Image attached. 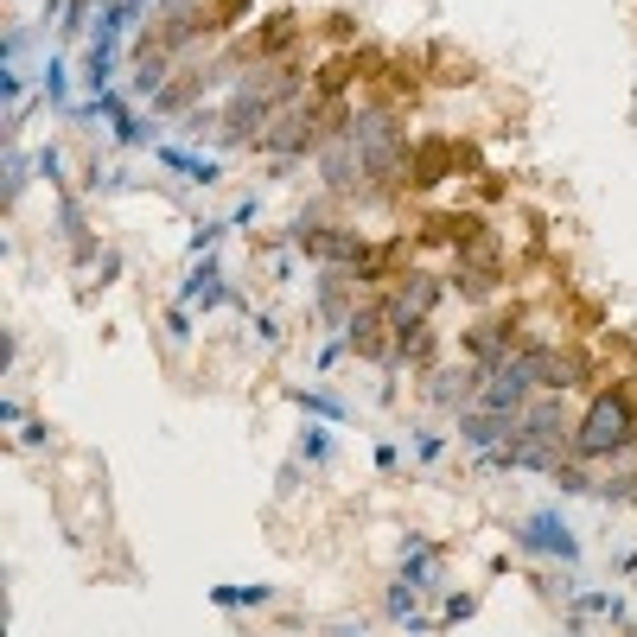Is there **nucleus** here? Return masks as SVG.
I'll return each instance as SVG.
<instances>
[{
	"mask_svg": "<svg viewBox=\"0 0 637 637\" xmlns=\"http://www.w3.org/2000/svg\"><path fill=\"white\" fill-rule=\"evenodd\" d=\"M344 344H351V351H364V357H376V364H389V357H395V325H389V313H383V306H357V313L344 319Z\"/></svg>",
	"mask_w": 637,
	"mask_h": 637,
	"instance_id": "9",
	"label": "nucleus"
},
{
	"mask_svg": "<svg viewBox=\"0 0 637 637\" xmlns=\"http://www.w3.org/2000/svg\"><path fill=\"white\" fill-rule=\"evenodd\" d=\"M325 39H344V45H351V39H357V20H351V13H332V20H325Z\"/></svg>",
	"mask_w": 637,
	"mask_h": 637,
	"instance_id": "25",
	"label": "nucleus"
},
{
	"mask_svg": "<svg viewBox=\"0 0 637 637\" xmlns=\"http://www.w3.org/2000/svg\"><path fill=\"white\" fill-rule=\"evenodd\" d=\"M415 459H421V466H440V459H446V440L434 434V427H415Z\"/></svg>",
	"mask_w": 637,
	"mask_h": 637,
	"instance_id": "21",
	"label": "nucleus"
},
{
	"mask_svg": "<svg viewBox=\"0 0 637 637\" xmlns=\"http://www.w3.org/2000/svg\"><path fill=\"white\" fill-rule=\"evenodd\" d=\"M294 45H300V13H268V20L255 26L243 45H236V58H262V64H274L281 51H294Z\"/></svg>",
	"mask_w": 637,
	"mask_h": 637,
	"instance_id": "10",
	"label": "nucleus"
},
{
	"mask_svg": "<svg viewBox=\"0 0 637 637\" xmlns=\"http://www.w3.org/2000/svg\"><path fill=\"white\" fill-rule=\"evenodd\" d=\"M122 7H128V13H141V7H147V0H122Z\"/></svg>",
	"mask_w": 637,
	"mask_h": 637,
	"instance_id": "31",
	"label": "nucleus"
},
{
	"mask_svg": "<svg viewBox=\"0 0 637 637\" xmlns=\"http://www.w3.org/2000/svg\"><path fill=\"white\" fill-rule=\"evenodd\" d=\"M179 300L192 306V313H211V306H223V300H230V287H223V262H217V255H204V262H198L192 274H185Z\"/></svg>",
	"mask_w": 637,
	"mask_h": 637,
	"instance_id": "13",
	"label": "nucleus"
},
{
	"mask_svg": "<svg viewBox=\"0 0 637 637\" xmlns=\"http://www.w3.org/2000/svg\"><path fill=\"white\" fill-rule=\"evenodd\" d=\"M255 211H262V204H255V198H243V204H236V211L223 217V223H230V230H249V223H255Z\"/></svg>",
	"mask_w": 637,
	"mask_h": 637,
	"instance_id": "27",
	"label": "nucleus"
},
{
	"mask_svg": "<svg viewBox=\"0 0 637 637\" xmlns=\"http://www.w3.org/2000/svg\"><path fill=\"white\" fill-rule=\"evenodd\" d=\"M446 574V548L427 542L421 529H402V561H395V580H408L415 593H434Z\"/></svg>",
	"mask_w": 637,
	"mask_h": 637,
	"instance_id": "8",
	"label": "nucleus"
},
{
	"mask_svg": "<svg viewBox=\"0 0 637 637\" xmlns=\"http://www.w3.org/2000/svg\"><path fill=\"white\" fill-rule=\"evenodd\" d=\"M383 612L395 618V625H408V618H421V593L408 587V580H389V593H383Z\"/></svg>",
	"mask_w": 637,
	"mask_h": 637,
	"instance_id": "18",
	"label": "nucleus"
},
{
	"mask_svg": "<svg viewBox=\"0 0 637 637\" xmlns=\"http://www.w3.org/2000/svg\"><path fill=\"white\" fill-rule=\"evenodd\" d=\"M45 102L71 109V58H45Z\"/></svg>",
	"mask_w": 637,
	"mask_h": 637,
	"instance_id": "19",
	"label": "nucleus"
},
{
	"mask_svg": "<svg viewBox=\"0 0 637 637\" xmlns=\"http://www.w3.org/2000/svg\"><path fill=\"white\" fill-rule=\"evenodd\" d=\"M166 344H172V351L192 344V313H185V306H172V313H166Z\"/></svg>",
	"mask_w": 637,
	"mask_h": 637,
	"instance_id": "23",
	"label": "nucleus"
},
{
	"mask_svg": "<svg viewBox=\"0 0 637 637\" xmlns=\"http://www.w3.org/2000/svg\"><path fill=\"white\" fill-rule=\"evenodd\" d=\"M637 446V376L599 383L574 421V459H618Z\"/></svg>",
	"mask_w": 637,
	"mask_h": 637,
	"instance_id": "3",
	"label": "nucleus"
},
{
	"mask_svg": "<svg viewBox=\"0 0 637 637\" xmlns=\"http://www.w3.org/2000/svg\"><path fill=\"white\" fill-rule=\"evenodd\" d=\"M160 160L179 172V179H192V185H217L223 179V166L211 160V153H185V147H160Z\"/></svg>",
	"mask_w": 637,
	"mask_h": 637,
	"instance_id": "14",
	"label": "nucleus"
},
{
	"mask_svg": "<svg viewBox=\"0 0 637 637\" xmlns=\"http://www.w3.org/2000/svg\"><path fill=\"white\" fill-rule=\"evenodd\" d=\"M472 612H478V593H453V599H446V612H440V631L446 625H466Z\"/></svg>",
	"mask_w": 637,
	"mask_h": 637,
	"instance_id": "22",
	"label": "nucleus"
},
{
	"mask_svg": "<svg viewBox=\"0 0 637 637\" xmlns=\"http://www.w3.org/2000/svg\"><path fill=\"white\" fill-rule=\"evenodd\" d=\"M249 13V0H204V32H230Z\"/></svg>",
	"mask_w": 637,
	"mask_h": 637,
	"instance_id": "20",
	"label": "nucleus"
},
{
	"mask_svg": "<svg viewBox=\"0 0 637 637\" xmlns=\"http://www.w3.org/2000/svg\"><path fill=\"white\" fill-rule=\"evenodd\" d=\"M421 236H427V243H440V249H478V243H491L485 217H472V211H459V217L427 211L421 217Z\"/></svg>",
	"mask_w": 637,
	"mask_h": 637,
	"instance_id": "12",
	"label": "nucleus"
},
{
	"mask_svg": "<svg viewBox=\"0 0 637 637\" xmlns=\"http://www.w3.org/2000/svg\"><path fill=\"white\" fill-rule=\"evenodd\" d=\"M402 466V446H389V440H376V472H395Z\"/></svg>",
	"mask_w": 637,
	"mask_h": 637,
	"instance_id": "28",
	"label": "nucleus"
},
{
	"mask_svg": "<svg viewBox=\"0 0 637 637\" xmlns=\"http://www.w3.org/2000/svg\"><path fill=\"white\" fill-rule=\"evenodd\" d=\"M274 587H211V606L223 612H249V606H268Z\"/></svg>",
	"mask_w": 637,
	"mask_h": 637,
	"instance_id": "17",
	"label": "nucleus"
},
{
	"mask_svg": "<svg viewBox=\"0 0 637 637\" xmlns=\"http://www.w3.org/2000/svg\"><path fill=\"white\" fill-rule=\"evenodd\" d=\"M249 332H255V344H281V319H274V313H249Z\"/></svg>",
	"mask_w": 637,
	"mask_h": 637,
	"instance_id": "24",
	"label": "nucleus"
},
{
	"mask_svg": "<svg viewBox=\"0 0 637 637\" xmlns=\"http://www.w3.org/2000/svg\"><path fill=\"white\" fill-rule=\"evenodd\" d=\"M223 230H230V223H223V217H217V223H198V230H192V249L204 255V249H211V243H217Z\"/></svg>",
	"mask_w": 637,
	"mask_h": 637,
	"instance_id": "26",
	"label": "nucleus"
},
{
	"mask_svg": "<svg viewBox=\"0 0 637 637\" xmlns=\"http://www.w3.org/2000/svg\"><path fill=\"white\" fill-rule=\"evenodd\" d=\"M466 351H472L478 370L504 364V357L523 351V319H516V313H504V319H472V325H466Z\"/></svg>",
	"mask_w": 637,
	"mask_h": 637,
	"instance_id": "7",
	"label": "nucleus"
},
{
	"mask_svg": "<svg viewBox=\"0 0 637 637\" xmlns=\"http://www.w3.org/2000/svg\"><path fill=\"white\" fill-rule=\"evenodd\" d=\"M20 440H26V446H39V453H45V446H51V427H45V421H39V427H20Z\"/></svg>",
	"mask_w": 637,
	"mask_h": 637,
	"instance_id": "29",
	"label": "nucleus"
},
{
	"mask_svg": "<svg viewBox=\"0 0 637 637\" xmlns=\"http://www.w3.org/2000/svg\"><path fill=\"white\" fill-rule=\"evenodd\" d=\"M478 166H485V153H478L472 141H446V134H434V141H421L415 153H408V185H415V192H434L440 179L478 172Z\"/></svg>",
	"mask_w": 637,
	"mask_h": 637,
	"instance_id": "5",
	"label": "nucleus"
},
{
	"mask_svg": "<svg viewBox=\"0 0 637 637\" xmlns=\"http://www.w3.org/2000/svg\"><path fill=\"white\" fill-rule=\"evenodd\" d=\"M332 637H364V631H357V625H338V631H332Z\"/></svg>",
	"mask_w": 637,
	"mask_h": 637,
	"instance_id": "30",
	"label": "nucleus"
},
{
	"mask_svg": "<svg viewBox=\"0 0 637 637\" xmlns=\"http://www.w3.org/2000/svg\"><path fill=\"white\" fill-rule=\"evenodd\" d=\"M300 90H306V83H300L294 64H243V90L230 96V109H223L217 141L223 147H262V134L274 128V115L294 109Z\"/></svg>",
	"mask_w": 637,
	"mask_h": 637,
	"instance_id": "2",
	"label": "nucleus"
},
{
	"mask_svg": "<svg viewBox=\"0 0 637 637\" xmlns=\"http://www.w3.org/2000/svg\"><path fill=\"white\" fill-rule=\"evenodd\" d=\"M408 153L415 147L402 134V115L370 102L319 147V179L325 192H344V198H395L408 185Z\"/></svg>",
	"mask_w": 637,
	"mask_h": 637,
	"instance_id": "1",
	"label": "nucleus"
},
{
	"mask_svg": "<svg viewBox=\"0 0 637 637\" xmlns=\"http://www.w3.org/2000/svg\"><path fill=\"white\" fill-rule=\"evenodd\" d=\"M516 542H523L529 555H542V561L580 567V536L567 529V516H561V510H536V516H523V523H516Z\"/></svg>",
	"mask_w": 637,
	"mask_h": 637,
	"instance_id": "6",
	"label": "nucleus"
},
{
	"mask_svg": "<svg viewBox=\"0 0 637 637\" xmlns=\"http://www.w3.org/2000/svg\"><path fill=\"white\" fill-rule=\"evenodd\" d=\"M491 243H478V255H466V262L453 268V294H466V300H491L497 287H504V255H485Z\"/></svg>",
	"mask_w": 637,
	"mask_h": 637,
	"instance_id": "11",
	"label": "nucleus"
},
{
	"mask_svg": "<svg viewBox=\"0 0 637 637\" xmlns=\"http://www.w3.org/2000/svg\"><path fill=\"white\" fill-rule=\"evenodd\" d=\"M294 453H300V459H313V466H332V459H338V440L325 434L319 421H306L300 434H294Z\"/></svg>",
	"mask_w": 637,
	"mask_h": 637,
	"instance_id": "15",
	"label": "nucleus"
},
{
	"mask_svg": "<svg viewBox=\"0 0 637 637\" xmlns=\"http://www.w3.org/2000/svg\"><path fill=\"white\" fill-rule=\"evenodd\" d=\"M351 122V109L344 102H325V96H300L294 109L274 115V128L262 134V153H274V160H300V153H319L332 134Z\"/></svg>",
	"mask_w": 637,
	"mask_h": 637,
	"instance_id": "4",
	"label": "nucleus"
},
{
	"mask_svg": "<svg viewBox=\"0 0 637 637\" xmlns=\"http://www.w3.org/2000/svg\"><path fill=\"white\" fill-rule=\"evenodd\" d=\"M287 395H294V408H306V415H319V421H351V408H344L338 402V395H319V389H287Z\"/></svg>",
	"mask_w": 637,
	"mask_h": 637,
	"instance_id": "16",
	"label": "nucleus"
}]
</instances>
